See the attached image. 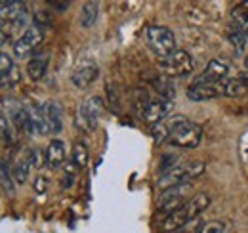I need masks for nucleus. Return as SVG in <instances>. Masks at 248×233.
I'll list each match as a JSON object with an SVG mask.
<instances>
[{
    "instance_id": "obj_25",
    "label": "nucleus",
    "mask_w": 248,
    "mask_h": 233,
    "mask_svg": "<svg viewBox=\"0 0 248 233\" xmlns=\"http://www.w3.org/2000/svg\"><path fill=\"white\" fill-rule=\"evenodd\" d=\"M0 185L8 195H14V176L4 161L0 163Z\"/></svg>"
},
{
    "instance_id": "obj_35",
    "label": "nucleus",
    "mask_w": 248,
    "mask_h": 233,
    "mask_svg": "<svg viewBox=\"0 0 248 233\" xmlns=\"http://www.w3.org/2000/svg\"><path fill=\"white\" fill-rule=\"evenodd\" d=\"M73 182H75V174H73V172H71V168H69V174H65V178H63V189H65V187H71V185H73Z\"/></svg>"
},
{
    "instance_id": "obj_37",
    "label": "nucleus",
    "mask_w": 248,
    "mask_h": 233,
    "mask_svg": "<svg viewBox=\"0 0 248 233\" xmlns=\"http://www.w3.org/2000/svg\"><path fill=\"white\" fill-rule=\"evenodd\" d=\"M237 79H239V81L243 83V86H245V88L248 90V71H245V73H241V75H239Z\"/></svg>"
},
{
    "instance_id": "obj_14",
    "label": "nucleus",
    "mask_w": 248,
    "mask_h": 233,
    "mask_svg": "<svg viewBox=\"0 0 248 233\" xmlns=\"http://www.w3.org/2000/svg\"><path fill=\"white\" fill-rule=\"evenodd\" d=\"M46 122H48V132L50 134H60L63 128V107L58 100H50L44 105Z\"/></svg>"
},
{
    "instance_id": "obj_32",
    "label": "nucleus",
    "mask_w": 248,
    "mask_h": 233,
    "mask_svg": "<svg viewBox=\"0 0 248 233\" xmlns=\"http://www.w3.org/2000/svg\"><path fill=\"white\" fill-rule=\"evenodd\" d=\"M231 42L235 44V48H239V50H243V46H245V40H247V36L245 34H241V33H231Z\"/></svg>"
},
{
    "instance_id": "obj_15",
    "label": "nucleus",
    "mask_w": 248,
    "mask_h": 233,
    "mask_svg": "<svg viewBox=\"0 0 248 233\" xmlns=\"http://www.w3.org/2000/svg\"><path fill=\"white\" fill-rule=\"evenodd\" d=\"M25 10H27V6L21 2H16V0L0 2V25H14Z\"/></svg>"
},
{
    "instance_id": "obj_31",
    "label": "nucleus",
    "mask_w": 248,
    "mask_h": 233,
    "mask_svg": "<svg viewBox=\"0 0 248 233\" xmlns=\"http://www.w3.org/2000/svg\"><path fill=\"white\" fill-rule=\"evenodd\" d=\"M12 67H14V63H12V59L8 58L6 54H2V52H0V77H2L4 73H8V71H10Z\"/></svg>"
},
{
    "instance_id": "obj_8",
    "label": "nucleus",
    "mask_w": 248,
    "mask_h": 233,
    "mask_svg": "<svg viewBox=\"0 0 248 233\" xmlns=\"http://www.w3.org/2000/svg\"><path fill=\"white\" fill-rule=\"evenodd\" d=\"M42 29L40 27H36V25H31L29 29L25 31L17 40H16V44H14V54L17 56V58H25V56H29L32 50L42 42Z\"/></svg>"
},
{
    "instance_id": "obj_12",
    "label": "nucleus",
    "mask_w": 248,
    "mask_h": 233,
    "mask_svg": "<svg viewBox=\"0 0 248 233\" xmlns=\"http://www.w3.org/2000/svg\"><path fill=\"white\" fill-rule=\"evenodd\" d=\"M27 113H29V134L31 136H44V134H48V122H46L44 105L31 103V105H27Z\"/></svg>"
},
{
    "instance_id": "obj_23",
    "label": "nucleus",
    "mask_w": 248,
    "mask_h": 233,
    "mask_svg": "<svg viewBox=\"0 0 248 233\" xmlns=\"http://www.w3.org/2000/svg\"><path fill=\"white\" fill-rule=\"evenodd\" d=\"M90 161V153H88V147L84 142H77L73 147V163L77 168H84Z\"/></svg>"
},
{
    "instance_id": "obj_3",
    "label": "nucleus",
    "mask_w": 248,
    "mask_h": 233,
    "mask_svg": "<svg viewBox=\"0 0 248 233\" xmlns=\"http://www.w3.org/2000/svg\"><path fill=\"white\" fill-rule=\"evenodd\" d=\"M145 38H147V44L149 48L155 52L160 59L168 58L170 54H174L178 48H176V36L174 33L168 29V27H162V25H149L145 31Z\"/></svg>"
},
{
    "instance_id": "obj_10",
    "label": "nucleus",
    "mask_w": 248,
    "mask_h": 233,
    "mask_svg": "<svg viewBox=\"0 0 248 233\" xmlns=\"http://www.w3.org/2000/svg\"><path fill=\"white\" fill-rule=\"evenodd\" d=\"M227 73H229V65L225 63V61H219V59H212L206 67H204V71H202V75L195 81V83H204V84H216V83H221V81H225L227 79Z\"/></svg>"
},
{
    "instance_id": "obj_21",
    "label": "nucleus",
    "mask_w": 248,
    "mask_h": 233,
    "mask_svg": "<svg viewBox=\"0 0 248 233\" xmlns=\"http://www.w3.org/2000/svg\"><path fill=\"white\" fill-rule=\"evenodd\" d=\"M99 17V4L97 2H86L82 4V10H80V25L84 29H90L95 25Z\"/></svg>"
},
{
    "instance_id": "obj_1",
    "label": "nucleus",
    "mask_w": 248,
    "mask_h": 233,
    "mask_svg": "<svg viewBox=\"0 0 248 233\" xmlns=\"http://www.w3.org/2000/svg\"><path fill=\"white\" fill-rule=\"evenodd\" d=\"M210 206V195L208 193H197L193 199H189L186 204H182L178 210H174L172 214H168L162 222V232L174 233L182 228H186L189 224L197 222L199 216Z\"/></svg>"
},
{
    "instance_id": "obj_2",
    "label": "nucleus",
    "mask_w": 248,
    "mask_h": 233,
    "mask_svg": "<svg viewBox=\"0 0 248 233\" xmlns=\"http://www.w3.org/2000/svg\"><path fill=\"white\" fill-rule=\"evenodd\" d=\"M204 172V163L202 161H191L186 165H178L176 168L164 172L158 180V187L164 191V189H170V187H176V185H182V183H193L195 178Z\"/></svg>"
},
{
    "instance_id": "obj_20",
    "label": "nucleus",
    "mask_w": 248,
    "mask_h": 233,
    "mask_svg": "<svg viewBox=\"0 0 248 233\" xmlns=\"http://www.w3.org/2000/svg\"><path fill=\"white\" fill-rule=\"evenodd\" d=\"M8 111H10V118H12L14 126L17 128V132L29 134V113H27V107L21 105V103H12V107Z\"/></svg>"
},
{
    "instance_id": "obj_30",
    "label": "nucleus",
    "mask_w": 248,
    "mask_h": 233,
    "mask_svg": "<svg viewBox=\"0 0 248 233\" xmlns=\"http://www.w3.org/2000/svg\"><path fill=\"white\" fill-rule=\"evenodd\" d=\"M0 140H10V126L6 115L0 113Z\"/></svg>"
},
{
    "instance_id": "obj_22",
    "label": "nucleus",
    "mask_w": 248,
    "mask_h": 233,
    "mask_svg": "<svg viewBox=\"0 0 248 233\" xmlns=\"http://www.w3.org/2000/svg\"><path fill=\"white\" fill-rule=\"evenodd\" d=\"M219 92H221V96L237 98V96H243L247 92V88L243 86V83L239 79H225L219 83Z\"/></svg>"
},
{
    "instance_id": "obj_6",
    "label": "nucleus",
    "mask_w": 248,
    "mask_h": 233,
    "mask_svg": "<svg viewBox=\"0 0 248 233\" xmlns=\"http://www.w3.org/2000/svg\"><path fill=\"white\" fill-rule=\"evenodd\" d=\"M193 67H195L193 58L186 50H176L168 58L160 59V69L168 77H187L193 73Z\"/></svg>"
},
{
    "instance_id": "obj_27",
    "label": "nucleus",
    "mask_w": 248,
    "mask_h": 233,
    "mask_svg": "<svg viewBox=\"0 0 248 233\" xmlns=\"http://www.w3.org/2000/svg\"><path fill=\"white\" fill-rule=\"evenodd\" d=\"M225 232V224L219 220H212V222H204L199 233H223Z\"/></svg>"
},
{
    "instance_id": "obj_9",
    "label": "nucleus",
    "mask_w": 248,
    "mask_h": 233,
    "mask_svg": "<svg viewBox=\"0 0 248 233\" xmlns=\"http://www.w3.org/2000/svg\"><path fill=\"white\" fill-rule=\"evenodd\" d=\"M170 111H172V100H166L160 96L156 100H149V103L143 111V120L155 126L158 122H162Z\"/></svg>"
},
{
    "instance_id": "obj_19",
    "label": "nucleus",
    "mask_w": 248,
    "mask_h": 233,
    "mask_svg": "<svg viewBox=\"0 0 248 233\" xmlns=\"http://www.w3.org/2000/svg\"><path fill=\"white\" fill-rule=\"evenodd\" d=\"M48 63H50V58L48 54H36L34 58L29 59L27 63V75L31 81H40L46 71H48Z\"/></svg>"
},
{
    "instance_id": "obj_4",
    "label": "nucleus",
    "mask_w": 248,
    "mask_h": 233,
    "mask_svg": "<svg viewBox=\"0 0 248 233\" xmlns=\"http://www.w3.org/2000/svg\"><path fill=\"white\" fill-rule=\"evenodd\" d=\"M202 140V130L199 124L191 122L189 118H184L170 134L168 138V144L174 147H180V149H195L199 147Z\"/></svg>"
},
{
    "instance_id": "obj_28",
    "label": "nucleus",
    "mask_w": 248,
    "mask_h": 233,
    "mask_svg": "<svg viewBox=\"0 0 248 233\" xmlns=\"http://www.w3.org/2000/svg\"><path fill=\"white\" fill-rule=\"evenodd\" d=\"M25 159H27V163L31 165V168H40V166L44 165L42 153H40L38 149H29V151L25 153Z\"/></svg>"
},
{
    "instance_id": "obj_24",
    "label": "nucleus",
    "mask_w": 248,
    "mask_h": 233,
    "mask_svg": "<svg viewBox=\"0 0 248 233\" xmlns=\"http://www.w3.org/2000/svg\"><path fill=\"white\" fill-rule=\"evenodd\" d=\"M29 170H31V165L27 163V159H25V157H23V159H19V161L14 165V168H12L14 182L23 185V183L27 182V178H29Z\"/></svg>"
},
{
    "instance_id": "obj_18",
    "label": "nucleus",
    "mask_w": 248,
    "mask_h": 233,
    "mask_svg": "<svg viewBox=\"0 0 248 233\" xmlns=\"http://www.w3.org/2000/svg\"><path fill=\"white\" fill-rule=\"evenodd\" d=\"M231 25L233 33H241L248 36V2L235 6V10L231 12Z\"/></svg>"
},
{
    "instance_id": "obj_7",
    "label": "nucleus",
    "mask_w": 248,
    "mask_h": 233,
    "mask_svg": "<svg viewBox=\"0 0 248 233\" xmlns=\"http://www.w3.org/2000/svg\"><path fill=\"white\" fill-rule=\"evenodd\" d=\"M101 115H103V100L99 96H90L78 107V120L86 130H95Z\"/></svg>"
},
{
    "instance_id": "obj_17",
    "label": "nucleus",
    "mask_w": 248,
    "mask_h": 233,
    "mask_svg": "<svg viewBox=\"0 0 248 233\" xmlns=\"http://www.w3.org/2000/svg\"><path fill=\"white\" fill-rule=\"evenodd\" d=\"M65 161V144L62 140H52L46 147V165L50 168H60Z\"/></svg>"
},
{
    "instance_id": "obj_36",
    "label": "nucleus",
    "mask_w": 248,
    "mask_h": 233,
    "mask_svg": "<svg viewBox=\"0 0 248 233\" xmlns=\"http://www.w3.org/2000/svg\"><path fill=\"white\" fill-rule=\"evenodd\" d=\"M50 6H54V8H58V12H65L71 4L69 2H50Z\"/></svg>"
},
{
    "instance_id": "obj_5",
    "label": "nucleus",
    "mask_w": 248,
    "mask_h": 233,
    "mask_svg": "<svg viewBox=\"0 0 248 233\" xmlns=\"http://www.w3.org/2000/svg\"><path fill=\"white\" fill-rule=\"evenodd\" d=\"M191 191H193V183H182V185L164 189V191L158 195V201H156L158 210H160V212H166V214H172V212L178 210L182 204L187 203V197H189Z\"/></svg>"
},
{
    "instance_id": "obj_26",
    "label": "nucleus",
    "mask_w": 248,
    "mask_h": 233,
    "mask_svg": "<svg viewBox=\"0 0 248 233\" xmlns=\"http://www.w3.org/2000/svg\"><path fill=\"white\" fill-rule=\"evenodd\" d=\"M19 79H21V75H19V71H17V67L14 65L8 73H4L2 77H0V86L2 88H12L16 86L17 83H19Z\"/></svg>"
},
{
    "instance_id": "obj_29",
    "label": "nucleus",
    "mask_w": 248,
    "mask_h": 233,
    "mask_svg": "<svg viewBox=\"0 0 248 233\" xmlns=\"http://www.w3.org/2000/svg\"><path fill=\"white\" fill-rule=\"evenodd\" d=\"M176 166H178V157L176 155H172V153L162 155V159H160V172L162 174L172 170V168H176Z\"/></svg>"
},
{
    "instance_id": "obj_33",
    "label": "nucleus",
    "mask_w": 248,
    "mask_h": 233,
    "mask_svg": "<svg viewBox=\"0 0 248 233\" xmlns=\"http://www.w3.org/2000/svg\"><path fill=\"white\" fill-rule=\"evenodd\" d=\"M201 228H202V224L197 220V222H193V224H189V226H186V228H182V230H178V232L174 233H199Z\"/></svg>"
},
{
    "instance_id": "obj_38",
    "label": "nucleus",
    "mask_w": 248,
    "mask_h": 233,
    "mask_svg": "<svg viewBox=\"0 0 248 233\" xmlns=\"http://www.w3.org/2000/svg\"><path fill=\"white\" fill-rule=\"evenodd\" d=\"M245 65H247V67H248V56H247V58H245Z\"/></svg>"
},
{
    "instance_id": "obj_11",
    "label": "nucleus",
    "mask_w": 248,
    "mask_h": 233,
    "mask_svg": "<svg viewBox=\"0 0 248 233\" xmlns=\"http://www.w3.org/2000/svg\"><path fill=\"white\" fill-rule=\"evenodd\" d=\"M99 77V67L95 63H82L80 67H77L71 75V83L78 90H84L92 84L93 81Z\"/></svg>"
},
{
    "instance_id": "obj_13",
    "label": "nucleus",
    "mask_w": 248,
    "mask_h": 233,
    "mask_svg": "<svg viewBox=\"0 0 248 233\" xmlns=\"http://www.w3.org/2000/svg\"><path fill=\"white\" fill-rule=\"evenodd\" d=\"M219 83L216 84H204V83H195L193 86L187 88V98L191 101H210L214 98H219Z\"/></svg>"
},
{
    "instance_id": "obj_16",
    "label": "nucleus",
    "mask_w": 248,
    "mask_h": 233,
    "mask_svg": "<svg viewBox=\"0 0 248 233\" xmlns=\"http://www.w3.org/2000/svg\"><path fill=\"white\" fill-rule=\"evenodd\" d=\"M184 118H186L184 115H172V116H166L162 122L155 124V126H153V138H155L156 144H160V142H168L172 130H174Z\"/></svg>"
},
{
    "instance_id": "obj_34",
    "label": "nucleus",
    "mask_w": 248,
    "mask_h": 233,
    "mask_svg": "<svg viewBox=\"0 0 248 233\" xmlns=\"http://www.w3.org/2000/svg\"><path fill=\"white\" fill-rule=\"evenodd\" d=\"M46 185H48V182H46L44 176H38V178L34 180V189H36V193H44V191H46Z\"/></svg>"
}]
</instances>
